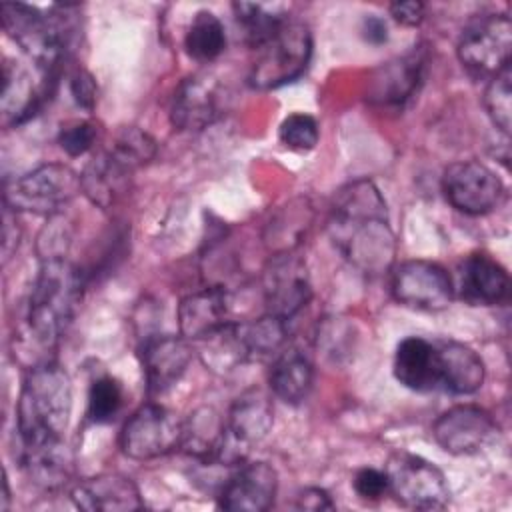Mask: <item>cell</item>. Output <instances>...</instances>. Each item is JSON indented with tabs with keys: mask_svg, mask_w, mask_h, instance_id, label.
Segmentation results:
<instances>
[{
	"mask_svg": "<svg viewBox=\"0 0 512 512\" xmlns=\"http://www.w3.org/2000/svg\"><path fill=\"white\" fill-rule=\"evenodd\" d=\"M82 290L84 276L66 256L42 258L24 322L14 334V356L28 370L54 362L52 352L76 316Z\"/></svg>",
	"mask_w": 512,
	"mask_h": 512,
	"instance_id": "obj_1",
	"label": "cell"
},
{
	"mask_svg": "<svg viewBox=\"0 0 512 512\" xmlns=\"http://www.w3.org/2000/svg\"><path fill=\"white\" fill-rule=\"evenodd\" d=\"M328 234L344 258L364 274L386 272L396 256L386 202L370 180L342 186L332 200Z\"/></svg>",
	"mask_w": 512,
	"mask_h": 512,
	"instance_id": "obj_2",
	"label": "cell"
},
{
	"mask_svg": "<svg viewBox=\"0 0 512 512\" xmlns=\"http://www.w3.org/2000/svg\"><path fill=\"white\" fill-rule=\"evenodd\" d=\"M72 416V382L64 368L46 362L30 368L16 404L20 448L64 440Z\"/></svg>",
	"mask_w": 512,
	"mask_h": 512,
	"instance_id": "obj_3",
	"label": "cell"
},
{
	"mask_svg": "<svg viewBox=\"0 0 512 512\" xmlns=\"http://www.w3.org/2000/svg\"><path fill=\"white\" fill-rule=\"evenodd\" d=\"M72 6H52L46 14L20 2L2 4V26L20 52L38 68L56 74L72 38Z\"/></svg>",
	"mask_w": 512,
	"mask_h": 512,
	"instance_id": "obj_4",
	"label": "cell"
},
{
	"mask_svg": "<svg viewBox=\"0 0 512 512\" xmlns=\"http://www.w3.org/2000/svg\"><path fill=\"white\" fill-rule=\"evenodd\" d=\"M312 58V32L304 22L286 20L272 38L256 48L248 84L272 90L300 78Z\"/></svg>",
	"mask_w": 512,
	"mask_h": 512,
	"instance_id": "obj_5",
	"label": "cell"
},
{
	"mask_svg": "<svg viewBox=\"0 0 512 512\" xmlns=\"http://www.w3.org/2000/svg\"><path fill=\"white\" fill-rule=\"evenodd\" d=\"M80 192V174L66 164L50 162L8 182L4 188V204L14 212L54 216Z\"/></svg>",
	"mask_w": 512,
	"mask_h": 512,
	"instance_id": "obj_6",
	"label": "cell"
},
{
	"mask_svg": "<svg viewBox=\"0 0 512 512\" xmlns=\"http://www.w3.org/2000/svg\"><path fill=\"white\" fill-rule=\"evenodd\" d=\"M458 60L474 78H494L508 68L512 52V22L506 14L490 12L468 20L458 38Z\"/></svg>",
	"mask_w": 512,
	"mask_h": 512,
	"instance_id": "obj_7",
	"label": "cell"
},
{
	"mask_svg": "<svg viewBox=\"0 0 512 512\" xmlns=\"http://www.w3.org/2000/svg\"><path fill=\"white\" fill-rule=\"evenodd\" d=\"M388 492L414 510H438L450 500V488L442 470L430 460L398 452L386 464Z\"/></svg>",
	"mask_w": 512,
	"mask_h": 512,
	"instance_id": "obj_8",
	"label": "cell"
},
{
	"mask_svg": "<svg viewBox=\"0 0 512 512\" xmlns=\"http://www.w3.org/2000/svg\"><path fill=\"white\" fill-rule=\"evenodd\" d=\"M184 422L160 404L140 406L122 426L120 450L132 460H154L180 448Z\"/></svg>",
	"mask_w": 512,
	"mask_h": 512,
	"instance_id": "obj_9",
	"label": "cell"
},
{
	"mask_svg": "<svg viewBox=\"0 0 512 512\" xmlns=\"http://www.w3.org/2000/svg\"><path fill=\"white\" fill-rule=\"evenodd\" d=\"M442 192L450 206L468 216L492 212L504 198V184L486 164L478 160H460L446 166L442 174Z\"/></svg>",
	"mask_w": 512,
	"mask_h": 512,
	"instance_id": "obj_10",
	"label": "cell"
},
{
	"mask_svg": "<svg viewBox=\"0 0 512 512\" xmlns=\"http://www.w3.org/2000/svg\"><path fill=\"white\" fill-rule=\"evenodd\" d=\"M392 296L406 308L440 312L450 306L454 284L438 262L406 260L392 272Z\"/></svg>",
	"mask_w": 512,
	"mask_h": 512,
	"instance_id": "obj_11",
	"label": "cell"
},
{
	"mask_svg": "<svg viewBox=\"0 0 512 512\" xmlns=\"http://www.w3.org/2000/svg\"><path fill=\"white\" fill-rule=\"evenodd\" d=\"M274 424L270 396L262 388L242 392L230 406L226 418V442L222 450L224 464H238L250 446L262 442Z\"/></svg>",
	"mask_w": 512,
	"mask_h": 512,
	"instance_id": "obj_12",
	"label": "cell"
},
{
	"mask_svg": "<svg viewBox=\"0 0 512 512\" xmlns=\"http://www.w3.org/2000/svg\"><path fill=\"white\" fill-rule=\"evenodd\" d=\"M2 78V122L4 126H18L36 114L56 74L38 68L32 60H28V64L4 60Z\"/></svg>",
	"mask_w": 512,
	"mask_h": 512,
	"instance_id": "obj_13",
	"label": "cell"
},
{
	"mask_svg": "<svg viewBox=\"0 0 512 512\" xmlns=\"http://www.w3.org/2000/svg\"><path fill=\"white\" fill-rule=\"evenodd\" d=\"M312 290L306 266L290 250L270 258L264 268V300L266 312L290 320L310 300Z\"/></svg>",
	"mask_w": 512,
	"mask_h": 512,
	"instance_id": "obj_14",
	"label": "cell"
},
{
	"mask_svg": "<svg viewBox=\"0 0 512 512\" xmlns=\"http://www.w3.org/2000/svg\"><path fill=\"white\" fill-rule=\"evenodd\" d=\"M496 432V422L476 404H458L442 412L432 424L438 446L454 456L480 452Z\"/></svg>",
	"mask_w": 512,
	"mask_h": 512,
	"instance_id": "obj_15",
	"label": "cell"
},
{
	"mask_svg": "<svg viewBox=\"0 0 512 512\" xmlns=\"http://www.w3.org/2000/svg\"><path fill=\"white\" fill-rule=\"evenodd\" d=\"M278 474L264 460H242L224 480L218 506L230 512H264L274 504Z\"/></svg>",
	"mask_w": 512,
	"mask_h": 512,
	"instance_id": "obj_16",
	"label": "cell"
},
{
	"mask_svg": "<svg viewBox=\"0 0 512 512\" xmlns=\"http://www.w3.org/2000/svg\"><path fill=\"white\" fill-rule=\"evenodd\" d=\"M192 360V346L184 336H148L142 346V368L152 396L168 392L186 372Z\"/></svg>",
	"mask_w": 512,
	"mask_h": 512,
	"instance_id": "obj_17",
	"label": "cell"
},
{
	"mask_svg": "<svg viewBox=\"0 0 512 512\" xmlns=\"http://www.w3.org/2000/svg\"><path fill=\"white\" fill-rule=\"evenodd\" d=\"M70 498L86 512H132L144 506L136 482L120 472H104L74 484Z\"/></svg>",
	"mask_w": 512,
	"mask_h": 512,
	"instance_id": "obj_18",
	"label": "cell"
},
{
	"mask_svg": "<svg viewBox=\"0 0 512 512\" xmlns=\"http://www.w3.org/2000/svg\"><path fill=\"white\" fill-rule=\"evenodd\" d=\"M220 116V86L208 74H194L174 92L170 118L178 130L198 132Z\"/></svg>",
	"mask_w": 512,
	"mask_h": 512,
	"instance_id": "obj_19",
	"label": "cell"
},
{
	"mask_svg": "<svg viewBox=\"0 0 512 512\" xmlns=\"http://www.w3.org/2000/svg\"><path fill=\"white\" fill-rule=\"evenodd\" d=\"M460 298L472 306L500 304L510 294L506 268L484 252H474L460 264Z\"/></svg>",
	"mask_w": 512,
	"mask_h": 512,
	"instance_id": "obj_20",
	"label": "cell"
},
{
	"mask_svg": "<svg viewBox=\"0 0 512 512\" xmlns=\"http://www.w3.org/2000/svg\"><path fill=\"white\" fill-rule=\"evenodd\" d=\"M438 390L466 396L474 394L486 376L484 362L476 350L456 340H438Z\"/></svg>",
	"mask_w": 512,
	"mask_h": 512,
	"instance_id": "obj_21",
	"label": "cell"
},
{
	"mask_svg": "<svg viewBox=\"0 0 512 512\" xmlns=\"http://www.w3.org/2000/svg\"><path fill=\"white\" fill-rule=\"evenodd\" d=\"M228 322V292L220 286H208L188 294L178 306L180 336L198 342Z\"/></svg>",
	"mask_w": 512,
	"mask_h": 512,
	"instance_id": "obj_22",
	"label": "cell"
},
{
	"mask_svg": "<svg viewBox=\"0 0 512 512\" xmlns=\"http://www.w3.org/2000/svg\"><path fill=\"white\" fill-rule=\"evenodd\" d=\"M396 380L414 392L438 390V352L436 344L420 336L404 338L394 352Z\"/></svg>",
	"mask_w": 512,
	"mask_h": 512,
	"instance_id": "obj_23",
	"label": "cell"
},
{
	"mask_svg": "<svg viewBox=\"0 0 512 512\" xmlns=\"http://www.w3.org/2000/svg\"><path fill=\"white\" fill-rule=\"evenodd\" d=\"M424 58L418 52L386 62L376 70L368 98L382 106H402L422 82Z\"/></svg>",
	"mask_w": 512,
	"mask_h": 512,
	"instance_id": "obj_24",
	"label": "cell"
},
{
	"mask_svg": "<svg viewBox=\"0 0 512 512\" xmlns=\"http://www.w3.org/2000/svg\"><path fill=\"white\" fill-rule=\"evenodd\" d=\"M20 462L28 478L44 490L66 486L74 474V456L64 440L20 448Z\"/></svg>",
	"mask_w": 512,
	"mask_h": 512,
	"instance_id": "obj_25",
	"label": "cell"
},
{
	"mask_svg": "<svg viewBox=\"0 0 512 512\" xmlns=\"http://www.w3.org/2000/svg\"><path fill=\"white\" fill-rule=\"evenodd\" d=\"M312 378L314 368L310 358L298 348H282L274 356L268 384L276 398L286 404H298L308 396L312 388Z\"/></svg>",
	"mask_w": 512,
	"mask_h": 512,
	"instance_id": "obj_26",
	"label": "cell"
},
{
	"mask_svg": "<svg viewBox=\"0 0 512 512\" xmlns=\"http://www.w3.org/2000/svg\"><path fill=\"white\" fill-rule=\"evenodd\" d=\"M226 442V422L212 408L196 410L184 422V436L180 448L200 460L202 464L220 462Z\"/></svg>",
	"mask_w": 512,
	"mask_h": 512,
	"instance_id": "obj_27",
	"label": "cell"
},
{
	"mask_svg": "<svg viewBox=\"0 0 512 512\" xmlns=\"http://www.w3.org/2000/svg\"><path fill=\"white\" fill-rule=\"evenodd\" d=\"M198 344V356L202 364L214 374H230L238 366L248 362V354L240 336L238 322L228 320L220 330L202 338Z\"/></svg>",
	"mask_w": 512,
	"mask_h": 512,
	"instance_id": "obj_28",
	"label": "cell"
},
{
	"mask_svg": "<svg viewBox=\"0 0 512 512\" xmlns=\"http://www.w3.org/2000/svg\"><path fill=\"white\" fill-rule=\"evenodd\" d=\"M128 174L130 172L112 160V156L106 152L94 158L80 174L82 192L92 204L106 210L126 190Z\"/></svg>",
	"mask_w": 512,
	"mask_h": 512,
	"instance_id": "obj_29",
	"label": "cell"
},
{
	"mask_svg": "<svg viewBox=\"0 0 512 512\" xmlns=\"http://www.w3.org/2000/svg\"><path fill=\"white\" fill-rule=\"evenodd\" d=\"M238 328L248 362L276 356L288 340V320L268 312L256 320L238 322Z\"/></svg>",
	"mask_w": 512,
	"mask_h": 512,
	"instance_id": "obj_30",
	"label": "cell"
},
{
	"mask_svg": "<svg viewBox=\"0 0 512 512\" xmlns=\"http://www.w3.org/2000/svg\"><path fill=\"white\" fill-rule=\"evenodd\" d=\"M184 48L198 62L216 60L226 48V32L220 18L210 10H198L186 30Z\"/></svg>",
	"mask_w": 512,
	"mask_h": 512,
	"instance_id": "obj_31",
	"label": "cell"
},
{
	"mask_svg": "<svg viewBox=\"0 0 512 512\" xmlns=\"http://www.w3.org/2000/svg\"><path fill=\"white\" fill-rule=\"evenodd\" d=\"M232 10L238 26L242 28L244 42L254 50L262 46L268 38H272L276 30L288 20L282 10H274L270 6L254 2H236L232 4Z\"/></svg>",
	"mask_w": 512,
	"mask_h": 512,
	"instance_id": "obj_32",
	"label": "cell"
},
{
	"mask_svg": "<svg viewBox=\"0 0 512 512\" xmlns=\"http://www.w3.org/2000/svg\"><path fill=\"white\" fill-rule=\"evenodd\" d=\"M108 154L122 168L132 172L156 156V140L136 126H124L116 132Z\"/></svg>",
	"mask_w": 512,
	"mask_h": 512,
	"instance_id": "obj_33",
	"label": "cell"
},
{
	"mask_svg": "<svg viewBox=\"0 0 512 512\" xmlns=\"http://www.w3.org/2000/svg\"><path fill=\"white\" fill-rule=\"evenodd\" d=\"M122 386L116 378L102 374L90 382L86 416L94 424H106L116 418L122 408Z\"/></svg>",
	"mask_w": 512,
	"mask_h": 512,
	"instance_id": "obj_34",
	"label": "cell"
},
{
	"mask_svg": "<svg viewBox=\"0 0 512 512\" xmlns=\"http://www.w3.org/2000/svg\"><path fill=\"white\" fill-rule=\"evenodd\" d=\"M484 106L492 124L504 134H510L512 116V88H510V66L490 78L484 92Z\"/></svg>",
	"mask_w": 512,
	"mask_h": 512,
	"instance_id": "obj_35",
	"label": "cell"
},
{
	"mask_svg": "<svg viewBox=\"0 0 512 512\" xmlns=\"http://www.w3.org/2000/svg\"><path fill=\"white\" fill-rule=\"evenodd\" d=\"M278 138L280 142L296 152H308L318 144L320 138V128L316 118L304 112L290 114L282 120L278 128Z\"/></svg>",
	"mask_w": 512,
	"mask_h": 512,
	"instance_id": "obj_36",
	"label": "cell"
},
{
	"mask_svg": "<svg viewBox=\"0 0 512 512\" xmlns=\"http://www.w3.org/2000/svg\"><path fill=\"white\" fill-rule=\"evenodd\" d=\"M96 140V126L88 120H74L60 128L58 144L68 156L86 154Z\"/></svg>",
	"mask_w": 512,
	"mask_h": 512,
	"instance_id": "obj_37",
	"label": "cell"
},
{
	"mask_svg": "<svg viewBox=\"0 0 512 512\" xmlns=\"http://www.w3.org/2000/svg\"><path fill=\"white\" fill-rule=\"evenodd\" d=\"M352 486H354V492H356L362 500L376 502V500H380V498L388 492L386 472H384V470H378V468H360V470L354 474Z\"/></svg>",
	"mask_w": 512,
	"mask_h": 512,
	"instance_id": "obj_38",
	"label": "cell"
},
{
	"mask_svg": "<svg viewBox=\"0 0 512 512\" xmlns=\"http://www.w3.org/2000/svg\"><path fill=\"white\" fill-rule=\"evenodd\" d=\"M70 92L80 108H84L88 112L94 110L96 100H98V86L90 72H86L82 68L76 70L70 78Z\"/></svg>",
	"mask_w": 512,
	"mask_h": 512,
	"instance_id": "obj_39",
	"label": "cell"
},
{
	"mask_svg": "<svg viewBox=\"0 0 512 512\" xmlns=\"http://www.w3.org/2000/svg\"><path fill=\"white\" fill-rule=\"evenodd\" d=\"M390 14L402 26H418L424 20V4L416 0L390 4Z\"/></svg>",
	"mask_w": 512,
	"mask_h": 512,
	"instance_id": "obj_40",
	"label": "cell"
},
{
	"mask_svg": "<svg viewBox=\"0 0 512 512\" xmlns=\"http://www.w3.org/2000/svg\"><path fill=\"white\" fill-rule=\"evenodd\" d=\"M296 508L300 510H332L334 504L330 500V494L322 488H304L298 496H296Z\"/></svg>",
	"mask_w": 512,
	"mask_h": 512,
	"instance_id": "obj_41",
	"label": "cell"
},
{
	"mask_svg": "<svg viewBox=\"0 0 512 512\" xmlns=\"http://www.w3.org/2000/svg\"><path fill=\"white\" fill-rule=\"evenodd\" d=\"M362 36L374 46L384 44L388 40V26L380 16H366L362 22Z\"/></svg>",
	"mask_w": 512,
	"mask_h": 512,
	"instance_id": "obj_42",
	"label": "cell"
}]
</instances>
